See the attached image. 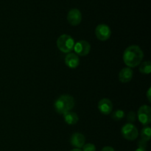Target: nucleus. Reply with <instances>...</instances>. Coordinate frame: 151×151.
Segmentation results:
<instances>
[{
  "label": "nucleus",
  "instance_id": "ddd939ff",
  "mask_svg": "<svg viewBox=\"0 0 151 151\" xmlns=\"http://www.w3.org/2000/svg\"><path fill=\"white\" fill-rule=\"evenodd\" d=\"M63 116H64V120L66 123L69 125H76L79 120L78 115L73 111L66 112V114H63Z\"/></svg>",
  "mask_w": 151,
  "mask_h": 151
},
{
  "label": "nucleus",
  "instance_id": "f3484780",
  "mask_svg": "<svg viewBox=\"0 0 151 151\" xmlns=\"http://www.w3.org/2000/svg\"><path fill=\"white\" fill-rule=\"evenodd\" d=\"M82 151H96V147L94 144L87 143L83 146Z\"/></svg>",
  "mask_w": 151,
  "mask_h": 151
},
{
  "label": "nucleus",
  "instance_id": "20e7f679",
  "mask_svg": "<svg viewBox=\"0 0 151 151\" xmlns=\"http://www.w3.org/2000/svg\"><path fill=\"white\" fill-rule=\"evenodd\" d=\"M121 134L125 139L128 141H134L138 137L139 131L134 124L126 123L122 127Z\"/></svg>",
  "mask_w": 151,
  "mask_h": 151
},
{
  "label": "nucleus",
  "instance_id": "9d476101",
  "mask_svg": "<svg viewBox=\"0 0 151 151\" xmlns=\"http://www.w3.org/2000/svg\"><path fill=\"white\" fill-rule=\"evenodd\" d=\"M86 137L81 133H74L70 139V143L73 147L81 149L85 145Z\"/></svg>",
  "mask_w": 151,
  "mask_h": 151
},
{
  "label": "nucleus",
  "instance_id": "0eeeda50",
  "mask_svg": "<svg viewBox=\"0 0 151 151\" xmlns=\"http://www.w3.org/2000/svg\"><path fill=\"white\" fill-rule=\"evenodd\" d=\"M74 50L77 55L86 56L89 54L91 51V45L88 41L85 40H81L76 42L74 46Z\"/></svg>",
  "mask_w": 151,
  "mask_h": 151
},
{
  "label": "nucleus",
  "instance_id": "412c9836",
  "mask_svg": "<svg viewBox=\"0 0 151 151\" xmlns=\"http://www.w3.org/2000/svg\"><path fill=\"white\" fill-rule=\"evenodd\" d=\"M151 88H149V89L147 90V100H148L149 103H151Z\"/></svg>",
  "mask_w": 151,
  "mask_h": 151
},
{
  "label": "nucleus",
  "instance_id": "1a4fd4ad",
  "mask_svg": "<svg viewBox=\"0 0 151 151\" xmlns=\"http://www.w3.org/2000/svg\"><path fill=\"white\" fill-rule=\"evenodd\" d=\"M97 108L101 114L104 115H109L113 110V103L109 98H103L99 101Z\"/></svg>",
  "mask_w": 151,
  "mask_h": 151
},
{
  "label": "nucleus",
  "instance_id": "aec40b11",
  "mask_svg": "<svg viewBox=\"0 0 151 151\" xmlns=\"http://www.w3.org/2000/svg\"><path fill=\"white\" fill-rule=\"evenodd\" d=\"M101 151H115V150L112 147H110V146H106V147H104L103 149H102Z\"/></svg>",
  "mask_w": 151,
  "mask_h": 151
},
{
  "label": "nucleus",
  "instance_id": "dca6fc26",
  "mask_svg": "<svg viewBox=\"0 0 151 151\" xmlns=\"http://www.w3.org/2000/svg\"><path fill=\"white\" fill-rule=\"evenodd\" d=\"M125 114L124 111L118 109V110H116L112 113L111 117L114 121H119L125 117Z\"/></svg>",
  "mask_w": 151,
  "mask_h": 151
},
{
  "label": "nucleus",
  "instance_id": "5701e85b",
  "mask_svg": "<svg viewBox=\"0 0 151 151\" xmlns=\"http://www.w3.org/2000/svg\"><path fill=\"white\" fill-rule=\"evenodd\" d=\"M70 151H82V150H81V149H78V148H74Z\"/></svg>",
  "mask_w": 151,
  "mask_h": 151
},
{
  "label": "nucleus",
  "instance_id": "6ab92c4d",
  "mask_svg": "<svg viewBox=\"0 0 151 151\" xmlns=\"http://www.w3.org/2000/svg\"><path fill=\"white\" fill-rule=\"evenodd\" d=\"M146 146H147L146 142H145L142 141V140H141V141L139 142H138V147H141V148H146Z\"/></svg>",
  "mask_w": 151,
  "mask_h": 151
},
{
  "label": "nucleus",
  "instance_id": "39448f33",
  "mask_svg": "<svg viewBox=\"0 0 151 151\" xmlns=\"http://www.w3.org/2000/svg\"><path fill=\"white\" fill-rule=\"evenodd\" d=\"M137 117L143 125H149L151 122V108L147 105L142 106L137 112Z\"/></svg>",
  "mask_w": 151,
  "mask_h": 151
},
{
  "label": "nucleus",
  "instance_id": "4468645a",
  "mask_svg": "<svg viewBox=\"0 0 151 151\" xmlns=\"http://www.w3.org/2000/svg\"><path fill=\"white\" fill-rule=\"evenodd\" d=\"M139 70L141 73L145 74V75H148L151 72V63L149 60L144 61L140 63Z\"/></svg>",
  "mask_w": 151,
  "mask_h": 151
},
{
  "label": "nucleus",
  "instance_id": "f03ea898",
  "mask_svg": "<svg viewBox=\"0 0 151 151\" xmlns=\"http://www.w3.org/2000/svg\"><path fill=\"white\" fill-rule=\"evenodd\" d=\"M75 99L69 94L60 96L54 103L55 110L59 114H64L66 112L71 111L75 107Z\"/></svg>",
  "mask_w": 151,
  "mask_h": 151
},
{
  "label": "nucleus",
  "instance_id": "9b49d317",
  "mask_svg": "<svg viewBox=\"0 0 151 151\" xmlns=\"http://www.w3.org/2000/svg\"><path fill=\"white\" fill-rule=\"evenodd\" d=\"M65 63L70 69H75L80 64L79 56L74 52H69L65 58Z\"/></svg>",
  "mask_w": 151,
  "mask_h": 151
},
{
  "label": "nucleus",
  "instance_id": "7ed1b4c3",
  "mask_svg": "<svg viewBox=\"0 0 151 151\" xmlns=\"http://www.w3.org/2000/svg\"><path fill=\"white\" fill-rule=\"evenodd\" d=\"M56 44L60 52L68 54L73 50L75 43L72 36L67 34H63L58 38Z\"/></svg>",
  "mask_w": 151,
  "mask_h": 151
},
{
  "label": "nucleus",
  "instance_id": "423d86ee",
  "mask_svg": "<svg viewBox=\"0 0 151 151\" xmlns=\"http://www.w3.org/2000/svg\"><path fill=\"white\" fill-rule=\"evenodd\" d=\"M95 35L100 41H106L109 39L111 35V28L105 24H100L96 27Z\"/></svg>",
  "mask_w": 151,
  "mask_h": 151
},
{
  "label": "nucleus",
  "instance_id": "4be33fe9",
  "mask_svg": "<svg viewBox=\"0 0 151 151\" xmlns=\"http://www.w3.org/2000/svg\"><path fill=\"white\" fill-rule=\"evenodd\" d=\"M135 151H147L145 148H141V147H138Z\"/></svg>",
  "mask_w": 151,
  "mask_h": 151
},
{
  "label": "nucleus",
  "instance_id": "6e6552de",
  "mask_svg": "<svg viewBox=\"0 0 151 151\" xmlns=\"http://www.w3.org/2000/svg\"><path fill=\"white\" fill-rule=\"evenodd\" d=\"M68 22L72 26H78L82 21V13L81 10L77 8H72L67 13Z\"/></svg>",
  "mask_w": 151,
  "mask_h": 151
},
{
  "label": "nucleus",
  "instance_id": "2eb2a0df",
  "mask_svg": "<svg viewBox=\"0 0 151 151\" xmlns=\"http://www.w3.org/2000/svg\"><path fill=\"white\" fill-rule=\"evenodd\" d=\"M151 137V130L150 127L149 126H145L142 130L141 131V138L142 141L148 142L150 139Z\"/></svg>",
  "mask_w": 151,
  "mask_h": 151
},
{
  "label": "nucleus",
  "instance_id": "a211bd4d",
  "mask_svg": "<svg viewBox=\"0 0 151 151\" xmlns=\"http://www.w3.org/2000/svg\"><path fill=\"white\" fill-rule=\"evenodd\" d=\"M136 114L134 111H130L128 114V116H127V120H128V123L133 124V122H134L136 121Z\"/></svg>",
  "mask_w": 151,
  "mask_h": 151
},
{
  "label": "nucleus",
  "instance_id": "f8f14e48",
  "mask_svg": "<svg viewBox=\"0 0 151 151\" xmlns=\"http://www.w3.org/2000/svg\"><path fill=\"white\" fill-rule=\"evenodd\" d=\"M134 76V72L131 68L125 67L121 69L119 73V80L121 83H127L132 80Z\"/></svg>",
  "mask_w": 151,
  "mask_h": 151
},
{
  "label": "nucleus",
  "instance_id": "f257e3e1",
  "mask_svg": "<svg viewBox=\"0 0 151 151\" xmlns=\"http://www.w3.org/2000/svg\"><path fill=\"white\" fill-rule=\"evenodd\" d=\"M122 58L127 67L134 68L142 63L144 58V53L139 46L131 45L125 49Z\"/></svg>",
  "mask_w": 151,
  "mask_h": 151
}]
</instances>
